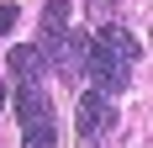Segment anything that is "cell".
I'll list each match as a JSON object with an SVG mask.
<instances>
[{"mask_svg":"<svg viewBox=\"0 0 153 148\" xmlns=\"http://www.w3.org/2000/svg\"><path fill=\"white\" fill-rule=\"evenodd\" d=\"M79 69H90V85L100 90V95H122L127 85H132V69H122V64L111 58L106 48L95 43V37H85V53H79Z\"/></svg>","mask_w":153,"mask_h":148,"instance_id":"obj_1","label":"cell"},{"mask_svg":"<svg viewBox=\"0 0 153 148\" xmlns=\"http://www.w3.org/2000/svg\"><path fill=\"white\" fill-rule=\"evenodd\" d=\"M111 122H116V111H111V95H100V90H85V95H79V117H74L79 143H85V148H95L100 138L111 132Z\"/></svg>","mask_w":153,"mask_h":148,"instance_id":"obj_2","label":"cell"},{"mask_svg":"<svg viewBox=\"0 0 153 148\" xmlns=\"http://www.w3.org/2000/svg\"><path fill=\"white\" fill-rule=\"evenodd\" d=\"M95 43L106 48V53L122 64V69H137V58H143V43H137L127 27H100V32H95Z\"/></svg>","mask_w":153,"mask_h":148,"instance_id":"obj_3","label":"cell"},{"mask_svg":"<svg viewBox=\"0 0 153 148\" xmlns=\"http://www.w3.org/2000/svg\"><path fill=\"white\" fill-rule=\"evenodd\" d=\"M5 69L16 74V85H42V48H11Z\"/></svg>","mask_w":153,"mask_h":148,"instance_id":"obj_4","label":"cell"},{"mask_svg":"<svg viewBox=\"0 0 153 148\" xmlns=\"http://www.w3.org/2000/svg\"><path fill=\"white\" fill-rule=\"evenodd\" d=\"M21 148H58V127H53V111L48 117H32V122H21Z\"/></svg>","mask_w":153,"mask_h":148,"instance_id":"obj_5","label":"cell"},{"mask_svg":"<svg viewBox=\"0 0 153 148\" xmlns=\"http://www.w3.org/2000/svg\"><path fill=\"white\" fill-rule=\"evenodd\" d=\"M53 32H63V0H48L42 5V37H53Z\"/></svg>","mask_w":153,"mask_h":148,"instance_id":"obj_6","label":"cell"},{"mask_svg":"<svg viewBox=\"0 0 153 148\" xmlns=\"http://www.w3.org/2000/svg\"><path fill=\"white\" fill-rule=\"evenodd\" d=\"M16 16H21V11H16L11 0H5V5H0V37H5V32H11V27H16Z\"/></svg>","mask_w":153,"mask_h":148,"instance_id":"obj_7","label":"cell"}]
</instances>
